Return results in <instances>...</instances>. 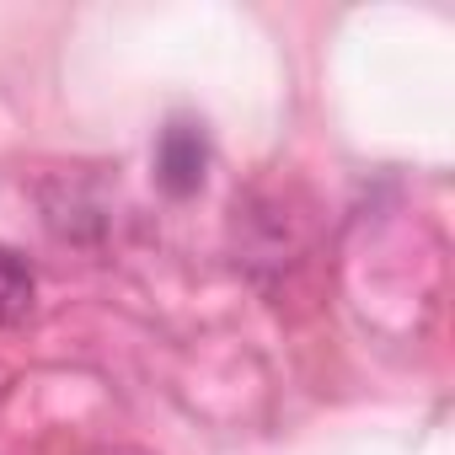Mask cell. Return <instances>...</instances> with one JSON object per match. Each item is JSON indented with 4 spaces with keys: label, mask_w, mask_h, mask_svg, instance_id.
I'll list each match as a JSON object with an SVG mask.
<instances>
[{
    "label": "cell",
    "mask_w": 455,
    "mask_h": 455,
    "mask_svg": "<svg viewBox=\"0 0 455 455\" xmlns=\"http://www.w3.org/2000/svg\"><path fill=\"white\" fill-rule=\"evenodd\" d=\"M204 161H209V150H204V134H198L193 124H172V129L161 134V145H156V177H161V188L177 193V198L204 182Z\"/></svg>",
    "instance_id": "1"
},
{
    "label": "cell",
    "mask_w": 455,
    "mask_h": 455,
    "mask_svg": "<svg viewBox=\"0 0 455 455\" xmlns=\"http://www.w3.org/2000/svg\"><path fill=\"white\" fill-rule=\"evenodd\" d=\"M33 311V268L12 252L0 247V327H12Z\"/></svg>",
    "instance_id": "2"
}]
</instances>
